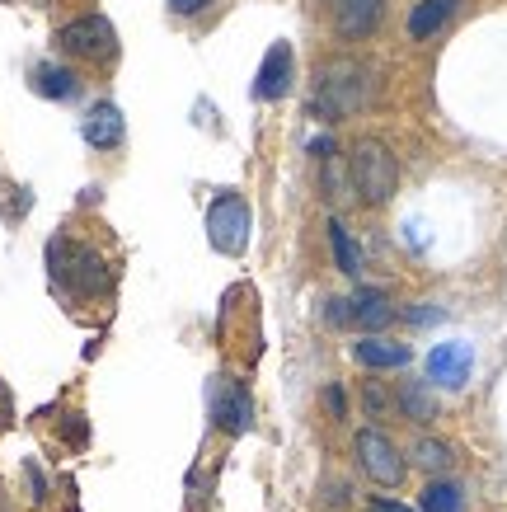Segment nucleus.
Listing matches in <instances>:
<instances>
[{"label": "nucleus", "instance_id": "nucleus-1", "mask_svg": "<svg viewBox=\"0 0 507 512\" xmlns=\"http://www.w3.org/2000/svg\"><path fill=\"white\" fill-rule=\"evenodd\" d=\"M371 104V71L353 57H338L320 71V85H315V99H310V109L315 118L324 123H334V118H353Z\"/></svg>", "mask_w": 507, "mask_h": 512}, {"label": "nucleus", "instance_id": "nucleus-2", "mask_svg": "<svg viewBox=\"0 0 507 512\" xmlns=\"http://www.w3.org/2000/svg\"><path fill=\"white\" fill-rule=\"evenodd\" d=\"M47 264H52V278L71 296H104L113 282V268L99 249L80 245V240H62V235L47 245Z\"/></svg>", "mask_w": 507, "mask_h": 512}, {"label": "nucleus", "instance_id": "nucleus-3", "mask_svg": "<svg viewBox=\"0 0 507 512\" xmlns=\"http://www.w3.org/2000/svg\"><path fill=\"white\" fill-rule=\"evenodd\" d=\"M348 170H353V188L357 198L367 202V207H381V202L395 198V188H400V160L395 151L376 137H362L353 146V160H348Z\"/></svg>", "mask_w": 507, "mask_h": 512}, {"label": "nucleus", "instance_id": "nucleus-4", "mask_svg": "<svg viewBox=\"0 0 507 512\" xmlns=\"http://www.w3.org/2000/svg\"><path fill=\"white\" fill-rule=\"evenodd\" d=\"M57 47H62L66 57H76V62L99 66L118 57V33H113V24L104 15H80L66 29H57Z\"/></svg>", "mask_w": 507, "mask_h": 512}, {"label": "nucleus", "instance_id": "nucleus-5", "mask_svg": "<svg viewBox=\"0 0 507 512\" xmlns=\"http://www.w3.org/2000/svg\"><path fill=\"white\" fill-rule=\"evenodd\" d=\"M207 240H212V249H221V254H240V249H245V240H249L245 193H235V188L216 193V202L207 207Z\"/></svg>", "mask_w": 507, "mask_h": 512}, {"label": "nucleus", "instance_id": "nucleus-6", "mask_svg": "<svg viewBox=\"0 0 507 512\" xmlns=\"http://www.w3.org/2000/svg\"><path fill=\"white\" fill-rule=\"evenodd\" d=\"M357 466L367 470V480L385 484V489L404 484V456L381 428H362L357 433Z\"/></svg>", "mask_w": 507, "mask_h": 512}, {"label": "nucleus", "instance_id": "nucleus-7", "mask_svg": "<svg viewBox=\"0 0 507 512\" xmlns=\"http://www.w3.org/2000/svg\"><path fill=\"white\" fill-rule=\"evenodd\" d=\"M207 404H212V419L226 428V433H249L254 428V400L249 390L231 376H216L212 390H207Z\"/></svg>", "mask_w": 507, "mask_h": 512}, {"label": "nucleus", "instance_id": "nucleus-8", "mask_svg": "<svg viewBox=\"0 0 507 512\" xmlns=\"http://www.w3.org/2000/svg\"><path fill=\"white\" fill-rule=\"evenodd\" d=\"M470 372H475V348L470 343H437L428 353V381L442 390H465V381H470Z\"/></svg>", "mask_w": 507, "mask_h": 512}, {"label": "nucleus", "instance_id": "nucleus-9", "mask_svg": "<svg viewBox=\"0 0 507 512\" xmlns=\"http://www.w3.org/2000/svg\"><path fill=\"white\" fill-rule=\"evenodd\" d=\"M292 80H296L292 43H273L268 47V57H263V66H259V76H254V99L273 104V99H282V94L292 90Z\"/></svg>", "mask_w": 507, "mask_h": 512}, {"label": "nucleus", "instance_id": "nucleus-10", "mask_svg": "<svg viewBox=\"0 0 507 512\" xmlns=\"http://www.w3.org/2000/svg\"><path fill=\"white\" fill-rule=\"evenodd\" d=\"M353 357L362 362V367H371V372H400V367H409V343H395V339H381V334H367V339L353 348Z\"/></svg>", "mask_w": 507, "mask_h": 512}, {"label": "nucleus", "instance_id": "nucleus-11", "mask_svg": "<svg viewBox=\"0 0 507 512\" xmlns=\"http://www.w3.org/2000/svg\"><path fill=\"white\" fill-rule=\"evenodd\" d=\"M123 113L118 104H94L85 113V141H90L94 151H113V146H123Z\"/></svg>", "mask_w": 507, "mask_h": 512}, {"label": "nucleus", "instance_id": "nucleus-12", "mask_svg": "<svg viewBox=\"0 0 507 512\" xmlns=\"http://www.w3.org/2000/svg\"><path fill=\"white\" fill-rule=\"evenodd\" d=\"M334 24L348 38H367L381 24V0H334Z\"/></svg>", "mask_w": 507, "mask_h": 512}, {"label": "nucleus", "instance_id": "nucleus-13", "mask_svg": "<svg viewBox=\"0 0 507 512\" xmlns=\"http://www.w3.org/2000/svg\"><path fill=\"white\" fill-rule=\"evenodd\" d=\"M461 10V0H418L414 5V15H409V38H432V33H442V24L451 15Z\"/></svg>", "mask_w": 507, "mask_h": 512}, {"label": "nucleus", "instance_id": "nucleus-14", "mask_svg": "<svg viewBox=\"0 0 507 512\" xmlns=\"http://www.w3.org/2000/svg\"><path fill=\"white\" fill-rule=\"evenodd\" d=\"M33 90L47 94V99H76L80 94V80L71 66H57V62H43L33 71Z\"/></svg>", "mask_w": 507, "mask_h": 512}, {"label": "nucleus", "instance_id": "nucleus-15", "mask_svg": "<svg viewBox=\"0 0 507 512\" xmlns=\"http://www.w3.org/2000/svg\"><path fill=\"white\" fill-rule=\"evenodd\" d=\"M395 320V306H390V296L385 292H357L353 296V325H362V329H385Z\"/></svg>", "mask_w": 507, "mask_h": 512}, {"label": "nucleus", "instance_id": "nucleus-16", "mask_svg": "<svg viewBox=\"0 0 507 512\" xmlns=\"http://www.w3.org/2000/svg\"><path fill=\"white\" fill-rule=\"evenodd\" d=\"M329 245H334V264L348 273V278H357L362 273V254H357L353 235H348V226L343 221H329Z\"/></svg>", "mask_w": 507, "mask_h": 512}, {"label": "nucleus", "instance_id": "nucleus-17", "mask_svg": "<svg viewBox=\"0 0 507 512\" xmlns=\"http://www.w3.org/2000/svg\"><path fill=\"white\" fill-rule=\"evenodd\" d=\"M461 508L465 503H461V489H456V484L437 480L423 489V512H461Z\"/></svg>", "mask_w": 507, "mask_h": 512}, {"label": "nucleus", "instance_id": "nucleus-18", "mask_svg": "<svg viewBox=\"0 0 507 512\" xmlns=\"http://www.w3.org/2000/svg\"><path fill=\"white\" fill-rule=\"evenodd\" d=\"M414 461L423 470H446L456 456H451V447L446 442H437V437H418V447H414Z\"/></svg>", "mask_w": 507, "mask_h": 512}, {"label": "nucleus", "instance_id": "nucleus-19", "mask_svg": "<svg viewBox=\"0 0 507 512\" xmlns=\"http://www.w3.org/2000/svg\"><path fill=\"white\" fill-rule=\"evenodd\" d=\"M400 409L409 414V419H418V423L437 419V404H432V395L423 386H404L400 390Z\"/></svg>", "mask_w": 507, "mask_h": 512}, {"label": "nucleus", "instance_id": "nucleus-20", "mask_svg": "<svg viewBox=\"0 0 507 512\" xmlns=\"http://www.w3.org/2000/svg\"><path fill=\"white\" fill-rule=\"evenodd\" d=\"M207 5H212V0H169V10H174V15H202Z\"/></svg>", "mask_w": 507, "mask_h": 512}, {"label": "nucleus", "instance_id": "nucleus-21", "mask_svg": "<svg viewBox=\"0 0 507 512\" xmlns=\"http://www.w3.org/2000/svg\"><path fill=\"white\" fill-rule=\"evenodd\" d=\"M367 512H414V508H404V503H395V498H376Z\"/></svg>", "mask_w": 507, "mask_h": 512}, {"label": "nucleus", "instance_id": "nucleus-22", "mask_svg": "<svg viewBox=\"0 0 507 512\" xmlns=\"http://www.w3.org/2000/svg\"><path fill=\"white\" fill-rule=\"evenodd\" d=\"M324 400H329V409H334V414H343V409H348V400H343V390H338V386H329V395H324Z\"/></svg>", "mask_w": 507, "mask_h": 512}, {"label": "nucleus", "instance_id": "nucleus-23", "mask_svg": "<svg viewBox=\"0 0 507 512\" xmlns=\"http://www.w3.org/2000/svg\"><path fill=\"white\" fill-rule=\"evenodd\" d=\"M310 151H315V156H334V141H329V137H315V141H310Z\"/></svg>", "mask_w": 507, "mask_h": 512}, {"label": "nucleus", "instance_id": "nucleus-24", "mask_svg": "<svg viewBox=\"0 0 507 512\" xmlns=\"http://www.w3.org/2000/svg\"><path fill=\"white\" fill-rule=\"evenodd\" d=\"M409 320L414 325H432V320H442V311H409Z\"/></svg>", "mask_w": 507, "mask_h": 512}, {"label": "nucleus", "instance_id": "nucleus-25", "mask_svg": "<svg viewBox=\"0 0 507 512\" xmlns=\"http://www.w3.org/2000/svg\"><path fill=\"white\" fill-rule=\"evenodd\" d=\"M0 423H10V395L0 390Z\"/></svg>", "mask_w": 507, "mask_h": 512}]
</instances>
